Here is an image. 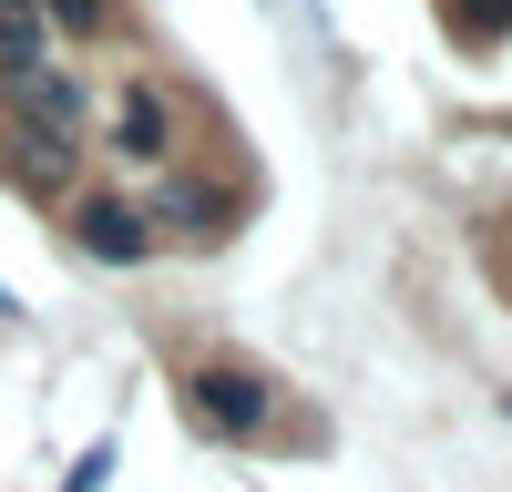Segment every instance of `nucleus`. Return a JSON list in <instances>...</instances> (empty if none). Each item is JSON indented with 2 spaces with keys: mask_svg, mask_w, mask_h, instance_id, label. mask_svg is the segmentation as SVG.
Returning <instances> with one entry per match:
<instances>
[{
  "mask_svg": "<svg viewBox=\"0 0 512 492\" xmlns=\"http://www.w3.org/2000/svg\"><path fill=\"white\" fill-rule=\"evenodd\" d=\"M185 410H195V431H216V441H256L277 421V390H267V369H246V359H195L185 369Z\"/></svg>",
  "mask_w": 512,
  "mask_h": 492,
  "instance_id": "1",
  "label": "nucleus"
},
{
  "mask_svg": "<svg viewBox=\"0 0 512 492\" xmlns=\"http://www.w3.org/2000/svg\"><path fill=\"white\" fill-rule=\"evenodd\" d=\"M113 154H134V164L175 154V103H164L154 72H123V93H113Z\"/></svg>",
  "mask_w": 512,
  "mask_h": 492,
  "instance_id": "2",
  "label": "nucleus"
},
{
  "mask_svg": "<svg viewBox=\"0 0 512 492\" xmlns=\"http://www.w3.org/2000/svg\"><path fill=\"white\" fill-rule=\"evenodd\" d=\"M11 103H21V123H31V144H72V134H82V72H62V62L21 72Z\"/></svg>",
  "mask_w": 512,
  "mask_h": 492,
  "instance_id": "3",
  "label": "nucleus"
},
{
  "mask_svg": "<svg viewBox=\"0 0 512 492\" xmlns=\"http://www.w3.org/2000/svg\"><path fill=\"white\" fill-rule=\"evenodd\" d=\"M72 236H82V257H103V267L154 257V216H144V205H123V195H93V205L72 216Z\"/></svg>",
  "mask_w": 512,
  "mask_h": 492,
  "instance_id": "4",
  "label": "nucleus"
},
{
  "mask_svg": "<svg viewBox=\"0 0 512 492\" xmlns=\"http://www.w3.org/2000/svg\"><path fill=\"white\" fill-rule=\"evenodd\" d=\"M52 62V21H41V0H0V82H21Z\"/></svg>",
  "mask_w": 512,
  "mask_h": 492,
  "instance_id": "5",
  "label": "nucleus"
},
{
  "mask_svg": "<svg viewBox=\"0 0 512 492\" xmlns=\"http://www.w3.org/2000/svg\"><path fill=\"white\" fill-rule=\"evenodd\" d=\"M451 21H461V41H502L512 31V0H451Z\"/></svg>",
  "mask_w": 512,
  "mask_h": 492,
  "instance_id": "6",
  "label": "nucleus"
},
{
  "mask_svg": "<svg viewBox=\"0 0 512 492\" xmlns=\"http://www.w3.org/2000/svg\"><path fill=\"white\" fill-rule=\"evenodd\" d=\"M52 31H113V0H41Z\"/></svg>",
  "mask_w": 512,
  "mask_h": 492,
  "instance_id": "7",
  "label": "nucleus"
},
{
  "mask_svg": "<svg viewBox=\"0 0 512 492\" xmlns=\"http://www.w3.org/2000/svg\"><path fill=\"white\" fill-rule=\"evenodd\" d=\"M164 216H175V226H216V216H226V205H216V195H205V185H175V195H164Z\"/></svg>",
  "mask_w": 512,
  "mask_h": 492,
  "instance_id": "8",
  "label": "nucleus"
},
{
  "mask_svg": "<svg viewBox=\"0 0 512 492\" xmlns=\"http://www.w3.org/2000/svg\"><path fill=\"white\" fill-rule=\"evenodd\" d=\"M103 472H113V451H82V462H72V482H62V492H103Z\"/></svg>",
  "mask_w": 512,
  "mask_h": 492,
  "instance_id": "9",
  "label": "nucleus"
}]
</instances>
